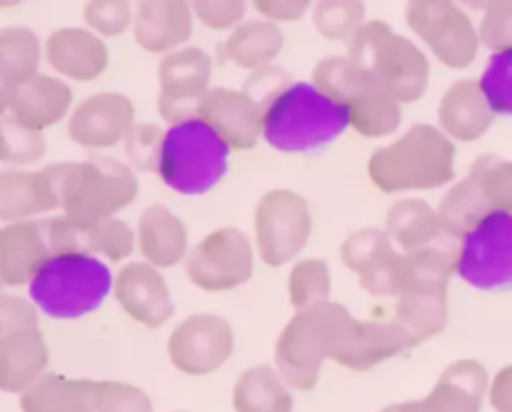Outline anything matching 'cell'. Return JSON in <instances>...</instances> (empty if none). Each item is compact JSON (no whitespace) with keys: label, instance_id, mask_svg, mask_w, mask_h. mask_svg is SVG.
Listing matches in <instances>:
<instances>
[{"label":"cell","instance_id":"cell-50","mask_svg":"<svg viewBox=\"0 0 512 412\" xmlns=\"http://www.w3.org/2000/svg\"><path fill=\"white\" fill-rule=\"evenodd\" d=\"M488 403L495 412H512V365H505L490 380Z\"/></svg>","mask_w":512,"mask_h":412},{"label":"cell","instance_id":"cell-4","mask_svg":"<svg viewBox=\"0 0 512 412\" xmlns=\"http://www.w3.org/2000/svg\"><path fill=\"white\" fill-rule=\"evenodd\" d=\"M113 290L115 278L108 263L80 250L50 255L28 285L38 313L53 320L85 318L95 313Z\"/></svg>","mask_w":512,"mask_h":412},{"label":"cell","instance_id":"cell-51","mask_svg":"<svg viewBox=\"0 0 512 412\" xmlns=\"http://www.w3.org/2000/svg\"><path fill=\"white\" fill-rule=\"evenodd\" d=\"M178 412H185V410H178Z\"/></svg>","mask_w":512,"mask_h":412},{"label":"cell","instance_id":"cell-3","mask_svg":"<svg viewBox=\"0 0 512 412\" xmlns=\"http://www.w3.org/2000/svg\"><path fill=\"white\" fill-rule=\"evenodd\" d=\"M368 175L370 183L388 195L443 188L455 178V140L435 125L415 123L370 155Z\"/></svg>","mask_w":512,"mask_h":412},{"label":"cell","instance_id":"cell-47","mask_svg":"<svg viewBox=\"0 0 512 412\" xmlns=\"http://www.w3.org/2000/svg\"><path fill=\"white\" fill-rule=\"evenodd\" d=\"M98 412H153V403L143 388L103 380L98 395Z\"/></svg>","mask_w":512,"mask_h":412},{"label":"cell","instance_id":"cell-42","mask_svg":"<svg viewBox=\"0 0 512 412\" xmlns=\"http://www.w3.org/2000/svg\"><path fill=\"white\" fill-rule=\"evenodd\" d=\"M83 18L88 28L100 38L123 35L135 23L133 8L125 0H93V3H85Z\"/></svg>","mask_w":512,"mask_h":412},{"label":"cell","instance_id":"cell-28","mask_svg":"<svg viewBox=\"0 0 512 412\" xmlns=\"http://www.w3.org/2000/svg\"><path fill=\"white\" fill-rule=\"evenodd\" d=\"M138 248L145 263L175 268L188 258V225L165 205H150L138 223Z\"/></svg>","mask_w":512,"mask_h":412},{"label":"cell","instance_id":"cell-19","mask_svg":"<svg viewBox=\"0 0 512 412\" xmlns=\"http://www.w3.org/2000/svg\"><path fill=\"white\" fill-rule=\"evenodd\" d=\"M115 300L130 320L140 323L143 328H160L168 323L175 313L173 295H170L168 280L160 268L138 260L120 268L115 278Z\"/></svg>","mask_w":512,"mask_h":412},{"label":"cell","instance_id":"cell-8","mask_svg":"<svg viewBox=\"0 0 512 412\" xmlns=\"http://www.w3.org/2000/svg\"><path fill=\"white\" fill-rule=\"evenodd\" d=\"M313 85L348 108L350 128L363 138H385L403 123V105L358 68L350 55H328L315 63Z\"/></svg>","mask_w":512,"mask_h":412},{"label":"cell","instance_id":"cell-35","mask_svg":"<svg viewBox=\"0 0 512 412\" xmlns=\"http://www.w3.org/2000/svg\"><path fill=\"white\" fill-rule=\"evenodd\" d=\"M43 55L45 45H40L38 35L30 28L8 25V28L0 30V80H3V88L38 75Z\"/></svg>","mask_w":512,"mask_h":412},{"label":"cell","instance_id":"cell-17","mask_svg":"<svg viewBox=\"0 0 512 412\" xmlns=\"http://www.w3.org/2000/svg\"><path fill=\"white\" fill-rule=\"evenodd\" d=\"M490 390V375L480 360H455L440 373L423 400L385 405L380 412H480Z\"/></svg>","mask_w":512,"mask_h":412},{"label":"cell","instance_id":"cell-20","mask_svg":"<svg viewBox=\"0 0 512 412\" xmlns=\"http://www.w3.org/2000/svg\"><path fill=\"white\" fill-rule=\"evenodd\" d=\"M73 108V90L55 75H33L18 85L3 88V113L20 125L43 133L58 125Z\"/></svg>","mask_w":512,"mask_h":412},{"label":"cell","instance_id":"cell-18","mask_svg":"<svg viewBox=\"0 0 512 412\" xmlns=\"http://www.w3.org/2000/svg\"><path fill=\"white\" fill-rule=\"evenodd\" d=\"M43 223L53 253L80 250V253L105 258L108 263H123L138 245V230H133L120 218H105L93 225H75L65 215H58V218H45Z\"/></svg>","mask_w":512,"mask_h":412},{"label":"cell","instance_id":"cell-1","mask_svg":"<svg viewBox=\"0 0 512 412\" xmlns=\"http://www.w3.org/2000/svg\"><path fill=\"white\" fill-rule=\"evenodd\" d=\"M355 320L345 305L333 300L295 310L273 348L280 378L293 390L310 393L318 385L323 365L343 350Z\"/></svg>","mask_w":512,"mask_h":412},{"label":"cell","instance_id":"cell-45","mask_svg":"<svg viewBox=\"0 0 512 412\" xmlns=\"http://www.w3.org/2000/svg\"><path fill=\"white\" fill-rule=\"evenodd\" d=\"M483 20H480V45L495 53L512 50V0L483 5Z\"/></svg>","mask_w":512,"mask_h":412},{"label":"cell","instance_id":"cell-38","mask_svg":"<svg viewBox=\"0 0 512 412\" xmlns=\"http://www.w3.org/2000/svg\"><path fill=\"white\" fill-rule=\"evenodd\" d=\"M0 133H3V150H0V160L10 165H30L38 163L45 155V135L40 130H30L13 120L10 115L3 113L0 120Z\"/></svg>","mask_w":512,"mask_h":412},{"label":"cell","instance_id":"cell-11","mask_svg":"<svg viewBox=\"0 0 512 412\" xmlns=\"http://www.w3.org/2000/svg\"><path fill=\"white\" fill-rule=\"evenodd\" d=\"M255 248L270 268H283L298 258L313 233L308 200L288 188L268 190L255 205Z\"/></svg>","mask_w":512,"mask_h":412},{"label":"cell","instance_id":"cell-46","mask_svg":"<svg viewBox=\"0 0 512 412\" xmlns=\"http://www.w3.org/2000/svg\"><path fill=\"white\" fill-rule=\"evenodd\" d=\"M290 85H293V78H290L288 70L278 68V65H268V68H260L248 75V80L243 85V93L265 113V108L275 98H280Z\"/></svg>","mask_w":512,"mask_h":412},{"label":"cell","instance_id":"cell-16","mask_svg":"<svg viewBox=\"0 0 512 412\" xmlns=\"http://www.w3.org/2000/svg\"><path fill=\"white\" fill-rule=\"evenodd\" d=\"M135 105L123 93H95L68 118V135L85 150H105L125 143L135 128Z\"/></svg>","mask_w":512,"mask_h":412},{"label":"cell","instance_id":"cell-10","mask_svg":"<svg viewBox=\"0 0 512 412\" xmlns=\"http://www.w3.org/2000/svg\"><path fill=\"white\" fill-rule=\"evenodd\" d=\"M455 275L483 293L512 290V215L493 210L463 235Z\"/></svg>","mask_w":512,"mask_h":412},{"label":"cell","instance_id":"cell-26","mask_svg":"<svg viewBox=\"0 0 512 412\" xmlns=\"http://www.w3.org/2000/svg\"><path fill=\"white\" fill-rule=\"evenodd\" d=\"M50 255L53 250L43 220L8 223L0 230V280L5 288L30 285Z\"/></svg>","mask_w":512,"mask_h":412},{"label":"cell","instance_id":"cell-33","mask_svg":"<svg viewBox=\"0 0 512 412\" xmlns=\"http://www.w3.org/2000/svg\"><path fill=\"white\" fill-rule=\"evenodd\" d=\"M385 233L403 253L428 248L440 240L443 243V225L438 210L420 198H400L390 205L385 215Z\"/></svg>","mask_w":512,"mask_h":412},{"label":"cell","instance_id":"cell-49","mask_svg":"<svg viewBox=\"0 0 512 412\" xmlns=\"http://www.w3.org/2000/svg\"><path fill=\"white\" fill-rule=\"evenodd\" d=\"M310 3L308 0H258L255 3V10L263 15L270 23H295V20L303 18L308 13Z\"/></svg>","mask_w":512,"mask_h":412},{"label":"cell","instance_id":"cell-25","mask_svg":"<svg viewBox=\"0 0 512 412\" xmlns=\"http://www.w3.org/2000/svg\"><path fill=\"white\" fill-rule=\"evenodd\" d=\"M193 5L183 0H148L135 8V43L148 53H175L193 35Z\"/></svg>","mask_w":512,"mask_h":412},{"label":"cell","instance_id":"cell-36","mask_svg":"<svg viewBox=\"0 0 512 412\" xmlns=\"http://www.w3.org/2000/svg\"><path fill=\"white\" fill-rule=\"evenodd\" d=\"M330 290H333V278L325 260L303 258L293 265L288 278L290 305L295 310L313 308L318 303H328Z\"/></svg>","mask_w":512,"mask_h":412},{"label":"cell","instance_id":"cell-29","mask_svg":"<svg viewBox=\"0 0 512 412\" xmlns=\"http://www.w3.org/2000/svg\"><path fill=\"white\" fill-rule=\"evenodd\" d=\"M100 383L45 373L20 395V412H98Z\"/></svg>","mask_w":512,"mask_h":412},{"label":"cell","instance_id":"cell-41","mask_svg":"<svg viewBox=\"0 0 512 412\" xmlns=\"http://www.w3.org/2000/svg\"><path fill=\"white\" fill-rule=\"evenodd\" d=\"M480 85H483L485 98H488L495 115H510L512 118V50L490 55Z\"/></svg>","mask_w":512,"mask_h":412},{"label":"cell","instance_id":"cell-32","mask_svg":"<svg viewBox=\"0 0 512 412\" xmlns=\"http://www.w3.org/2000/svg\"><path fill=\"white\" fill-rule=\"evenodd\" d=\"M393 320L413 338L415 348L448 328V288H405Z\"/></svg>","mask_w":512,"mask_h":412},{"label":"cell","instance_id":"cell-39","mask_svg":"<svg viewBox=\"0 0 512 412\" xmlns=\"http://www.w3.org/2000/svg\"><path fill=\"white\" fill-rule=\"evenodd\" d=\"M393 240L385 230L380 228H363L350 233L348 238L340 245V258H343L345 268L353 270L355 275H363L375 260L383 258L390 248H393Z\"/></svg>","mask_w":512,"mask_h":412},{"label":"cell","instance_id":"cell-12","mask_svg":"<svg viewBox=\"0 0 512 412\" xmlns=\"http://www.w3.org/2000/svg\"><path fill=\"white\" fill-rule=\"evenodd\" d=\"M405 23L445 68L465 70L478 58V28L470 15L450 0H413L405 8Z\"/></svg>","mask_w":512,"mask_h":412},{"label":"cell","instance_id":"cell-34","mask_svg":"<svg viewBox=\"0 0 512 412\" xmlns=\"http://www.w3.org/2000/svg\"><path fill=\"white\" fill-rule=\"evenodd\" d=\"M235 412H293L290 385L275 365H253L243 370L233 388Z\"/></svg>","mask_w":512,"mask_h":412},{"label":"cell","instance_id":"cell-2","mask_svg":"<svg viewBox=\"0 0 512 412\" xmlns=\"http://www.w3.org/2000/svg\"><path fill=\"white\" fill-rule=\"evenodd\" d=\"M348 128V108L313 83H293L263 113L265 143L285 155L323 153Z\"/></svg>","mask_w":512,"mask_h":412},{"label":"cell","instance_id":"cell-37","mask_svg":"<svg viewBox=\"0 0 512 412\" xmlns=\"http://www.w3.org/2000/svg\"><path fill=\"white\" fill-rule=\"evenodd\" d=\"M313 23L323 38L350 45L365 25V3L358 0H323L313 5Z\"/></svg>","mask_w":512,"mask_h":412},{"label":"cell","instance_id":"cell-7","mask_svg":"<svg viewBox=\"0 0 512 412\" xmlns=\"http://www.w3.org/2000/svg\"><path fill=\"white\" fill-rule=\"evenodd\" d=\"M348 55L400 105L415 103L428 90V55L385 20H368L348 45Z\"/></svg>","mask_w":512,"mask_h":412},{"label":"cell","instance_id":"cell-23","mask_svg":"<svg viewBox=\"0 0 512 412\" xmlns=\"http://www.w3.org/2000/svg\"><path fill=\"white\" fill-rule=\"evenodd\" d=\"M45 60L60 78L90 83L108 68V45L100 35L85 28L53 30L45 40Z\"/></svg>","mask_w":512,"mask_h":412},{"label":"cell","instance_id":"cell-5","mask_svg":"<svg viewBox=\"0 0 512 412\" xmlns=\"http://www.w3.org/2000/svg\"><path fill=\"white\" fill-rule=\"evenodd\" d=\"M58 183L60 210L75 225H93L115 218L138 198V178L125 163L90 155L80 163L50 165Z\"/></svg>","mask_w":512,"mask_h":412},{"label":"cell","instance_id":"cell-43","mask_svg":"<svg viewBox=\"0 0 512 412\" xmlns=\"http://www.w3.org/2000/svg\"><path fill=\"white\" fill-rule=\"evenodd\" d=\"M483 173V190L493 210L512 215V160H503L493 153H485L475 160Z\"/></svg>","mask_w":512,"mask_h":412},{"label":"cell","instance_id":"cell-31","mask_svg":"<svg viewBox=\"0 0 512 412\" xmlns=\"http://www.w3.org/2000/svg\"><path fill=\"white\" fill-rule=\"evenodd\" d=\"M285 35L280 25L270 20H245L233 33L228 35L225 43H218V60L235 63L245 70H260L273 65V60L283 53Z\"/></svg>","mask_w":512,"mask_h":412},{"label":"cell","instance_id":"cell-48","mask_svg":"<svg viewBox=\"0 0 512 412\" xmlns=\"http://www.w3.org/2000/svg\"><path fill=\"white\" fill-rule=\"evenodd\" d=\"M193 5L195 18H200V23L208 25L210 30H235L240 25L245 15V3L243 0H200Z\"/></svg>","mask_w":512,"mask_h":412},{"label":"cell","instance_id":"cell-24","mask_svg":"<svg viewBox=\"0 0 512 412\" xmlns=\"http://www.w3.org/2000/svg\"><path fill=\"white\" fill-rule=\"evenodd\" d=\"M495 110L490 108L480 80L463 78L455 80L445 90L438 105L440 130L455 143H475L483 138L495 123Z\"/></svg>","mask_w":512,"mask_h":412},{"label":"cell","instance_id":"cell-44","mask_svg":"<svg viewBox=\"0 0 512 412\" xmlns=\"http://www.w3.org/2000/svg\"><path fill=\"white\" fill-rule=\"evenodd\" d=\"M165 130H160V125L153 123H140L130 130V135L125 138V155L133 163L135 170L140 173H155L158 170V158L160 148H163Z\"/></svg>","mask_w":512,"mask_h":412},{"label":"cell","instance_id":"cell-15","mask_svg":"<svg viewBox=\"0 0 512 412\" xmlns=\"http://www.w3.org/2000/svg\"><path fill=\"white\" fill-rule=\"evenodd\" d=\"M235 350V333L220 315L198 313L175 325L168 338V358L188 378H203L223 368Z\"/></svg>","mask_w":512,"mask_h":412},{"label":"cell","instance_id":"cell-13","mask_svg":"<svg viewBox=\"0 0 512 412\" xmlns=\"http://www.w3.org/2000/svg\"><path fill=\"white\" fill-rule=\"evenodd\" d=\"M255 273V250L238 228H218L205 235L185 258V275L203 293H230Z\"/></svg>","mask_w":512,"mask_h":412},{"label":"cell","instance_id":"cell-30","mask_svg":"<svg viewBox=\"0 0 512 412\" xmlns=\"http://www.w3.org/2000/svg\"><path fill=\"white\" fill-rule=\"evenodd\" d=\"M488 213H493V205L485 198L483 173L473 163L470 173L450 188V193L445 195L438 208L440 225H443V245L458 250L463 235Z\"/></svg>","mask_w":512,"mask_h":412},{"label":"cell","instance_id":"cell-27","mask_svg":"<svg viewBox=\"0 0 512 412\" xmlns=\"http://www.w3.org/2000/svg\"><path fill=\"white\" fill-rule=\"evenodd\" d=\"M53 210H60V193L50 165L40 173H25V170L0 173V218L5 220V225L23 223Z\"/></svg>","mask_w":512,"mask_h":412},{"label":"cell","instance_id":"cell-6","mask_svg":"<svg viewBox=\"0 0 512 412\" xmlns=\"http://www.w3.org/2000/svg\"><path fill=\"white\" fill-rule=\"evenodd\" d=\"M230 150L228 140L205 120H185L165 130L155 175L175 193L205 195L228 175Z\"/></svg>","mask_w":512,"mask_h":412},{"label":"cell","instance_id":"cell-21","mask_svg":"<svg viewBox=\"0 0 512 412\" xmlns=\"http://www.w3.org/2000/svg\"><path fill=\"white\" fill-rule=\"evenodd\" d=\"M198 118L218 130L233 150H253L263 135V110L233 88H210L200 100Z\"/></svg>","mask_w":512,"mask_h":412},{"label":"cell","instance_id":"cell-22","mask_svg":"<svg viewBox=\"0 0 512 412\" xmlns=\"http://www.w3.org/2000/svg\"><path fill=\"white\" fill-rule=\"evenodd\" d=\"M413 348V338L395 320H355L333 363L355 373H368Z\"/></svg>","mask_w":512,"mask_h":412},{"label":"cell","instance_id":"cell-40","mask_svg":"<svg viewBox=\"0 0 512 412\" xmlns=\"http://www.w3.org/2000/svg\"><path fill=\"white\" fill-rule=\"evenodd\" d=\"M358 280L360 288L375 298H398L405 285V253H398L393 245Z\"/></svg>","mask_w":512,"mask_h":412},{"label":"cell","instance_id":"cell-9","mask_svg":"<svg viewBox=\"0 0 512 412\" xmlns=\"http://www.w3.org/2000/svg\"><path fill=\"white\" fill-rule=\"evenodd\" d=\"M48 363V343L33 300L0 295V388L23 395L43 378Z\"/></svg>","mask_w":512,"mask_h":412},{"label":"cell","instance_id":"cell-14","mask_svg":"<svg viewBox=\"0 0 512 412\" xmlns=\"http://www.w3.org/2000/svg\"><path fill=\"white\" fill-rule=\"evenodd\" d=\"M213 78V58L203 48H180L163 55L158 65V113L170 125L198 118L200 100L208 95Z\"/></svg>","mask_w":512,"mask_h":412}]
</instances>
